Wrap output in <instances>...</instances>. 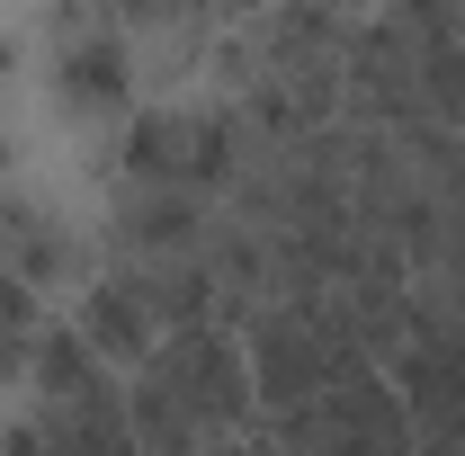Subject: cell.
I'll return each instance as SVG.
<instances>
[{
  "label": "cell",
  "mask_w": 465,
  "mask_h": 456,
  "mask_svg": "<svg viewBox=\"0 0 465 456\" xmlns=\"http://www.w3.org/2000/svg\"><path fill=\"white\" fill-rule=\"evenodd\" d=\"M0 188H9V125H0Z\"/></svg>",
  "instance_id": "8fae6325"
},
{
  "label": "cell",
  "mask_w": 465,
  "mask_h": 456,
  "mask_svg": "<svg viewBox=\"0 0 465 456\" xmlns=\"http://www.w3.org/2000/svg\"><path fill=\"white\" fill-rule=\"evenodd\" d=\"M242 144H251V125L224 108H143L125 116V153H116V171L143 179V188H188V197H224L232 171H242Z\"/></svg>",
  "instance_id": "3957f363"
},
{
  "label": "cell",
  "mask_w": 465,
  "mask_h": 456,
  "mask_svg": "<svg viewBox=\"0 0 465 456\" xmlns=\"http://www.w3.org/2000/svg\"><path fill=\"white\" fill-rule=\"evenodd\" d=\"M9 72H18V36L0 27V81H9Z\"/></svg>",
  "instance_id": "30bf717a"
},
{
  "label": "cell",
  "mask_w": 465,
  "mask_h": 456,
  "mask_svg": "<svg viewBox=\"0 0 465 456\" xmlns=\"http://www.w3.org/2000/svg\"><path fill=\"white\" fill-rule=\"evenodd\" d=\"M215 456H278V448H269V439L251 430V439H224V448H215Z\"/></svg>",
  "instance_id": "9c48e42d"
},
{
  "label": "cell",
  "mask_w": 465,
  "mask_h": 456,
  "mask_svg": "<svg viewBox=\"0 0 465 456\" xmlns=\"http://www.w3.org/2000/svg\"><path fill=\"white\" fill-rule=\"evenodd\" d=\"M251 358L232 341V322L179 332L153 349V367L125 385V421L143 456H215L224 439H251Z\"/></svg>",
  "instance_id": "6da1fadb"
},
{
  "label": "cell",
  "mask_w": 465,
  "mask_h": 456,
  "mask_svg": "<svg viewBox=\"0 0 465 456\" xmlns=\"http://www.w3.org/2000/svg\"><path fill=\"white\" fill-rule=\"evenodd\" d=\"M0 269L27 286V295H45V286H90V242L63 224L54 206L36 197V188H0Z\"/></svg>",
  "instance_id": "8992f818"
},
{
  "label": "cell",
  "mask_w": 465,
  "mask_h": 456,
  "mask_svg": "<svg viewBox=\"0 0 465 456\" xmlns=\"http://www.w3.org/2000/svg\"><path fill=\"white\" fill-rule=\"evenodd\" d=\"M260 439L278 456H420L403 394L376 367L349 376V385H331V394H313V402H295V411H278Z\"/></svg>",
  "instance_id": "277c9868"
},
{
  "label": "cell",
  "mask_w": 465,
  "mask_h": 456,
  "mask_svg": "<svg viewBox=\"0 0 465 456\" xmlns=\"http://www.w3.org/2000/svg\"><path fill=\"white\" fill-rule=\"evenodd\" d=\"M54 99L72 125H108L134 99V45L116 18H90V9H63L54 18Z\"/></svg>",
  "instance_id": "5b68a950"
},
{
  "label": "cell",
  "mask_w": 465,
  "mask_h": 456,
  "mask_svg": "<svg viewBox=\"0 0 465 456\" xmlns=\"http://www.w3.org/2000/svg\"><path fill=\"white\" fill-rule=\"evenodd\" d=\"M420 36V108L430 125L465 134V9H403Z\"/></svg>",
  "instance_id": "ba28073f"
},
{
  "label": "cell",
  "mask_w": 465,
  "mask_h": 456,
  "mask_svg": "<svg viewBox=\"0 0 465 456\" xmlns=\"http://www.w3.org/2000/svg\"><path fill=\"white\" fill-rule=\"evenodd\" d=\"M242 358H251V394H260L269 421L295 411V402H313V394H331V385H349V376H367V349H358L331 286L295 295V304H269L242 332Z\"/></svg>",
  "instance_id": "7a4b0ae2"
},
{
  "label": "cell",
  "mask_w": 465,
  "mask_h": 456,
  "mask_svg": "<svg viewBox=\"0 0 465 456\" xmlns=\"http://www.w3.org/2000/svg\"><path fill=\"white\" fill-rule=\"evenodd\" d=\"M72 332L90 341V358H99V367H134V376H143V367H153V349H162L153 304L116 278V269H99V278L81 286V313H72Z\"/></svg>",
  "instance_id": "52a82bcc"
}]
</instances>
